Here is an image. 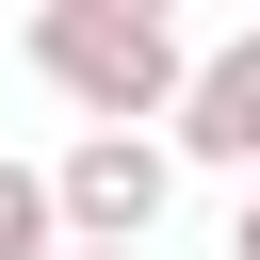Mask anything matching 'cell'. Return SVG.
I'll list each match as a JSON object with an SVG mask.
<instances>
[{"instance_id": "cell-1", "label": "cell", "mask_w": 260, "mask_h": 260, "mask_svg": "<svg viewBox=\"0 0 260 260\" xmlns=\"http://www.w3.org/2000/svg\"><path fill=\"white\" fill-rule=\"evenodd\" d=\"M32 81L81 130H179L195 49H179V16H130V0H32Z\"/></svg>"}, {"instance_id": "cell-2", "label": "cell", "mask_w": 260, "mask_h": 260, "mask_svg": "<svg viewBox=\"0 0 260 260\" xmlns=\"http://www.w3.org/2000/svg\"><path fill=\"white\" fill-rule=\"evenodd\" d=\"M49 195H65L81 244H146L162 195H179V130H81V146L49 162Z\"/></svg>"}, {"instance_id": "cell-3", "label": "cell", "mask_w": 260, "mask_h": 260, "mask_svg": "<svg viewBox=\"0 0 260 260\" xmlns=\"http://www.w3.org/2000/svg\"><path fill=\"white\" fill-rule=\"evenodd\" d=\"M179 162H228V179H260V32L195 49V98H179Z\"/></svg>"}, {"instance_id": "cell-4", "label": "cell", "mask_w": 260, "mask_h": 260, "mask_svg": "<svg viewBox=\"0 0 260 260\" xmlns=\"http://www.w3.org/2000/svg\"><path fill=\"white\" fill-rule=\"evenodd\" d=\"M81 228H65V195H49V162H0V260H65Z\"/></svg>"}, {"instance_id": "cell-5", "label": "cell", "mask_w": 260, "mask_h": 260, "mask_svg": "<svg viewBox=\"0 0 260 260\" xmlns=\"http://www.w3.org/2000/svg\"><path fill=\"white\" fill-rule=\"evenodd\" d=\"M228 260H260V179H244V228H228Z\"/></svg>"}, {"instance_id": "cell-6", "label": "cell", "mask_w": 260, "mask_h": 260, "mask_svg": "<svg viewBox=\"0 0 260 260\" xmlns=\"http://www.w3.org/2000/svg\"><path fill=\"white\" fill-rule=\"evenodd\" d=\"M65 260H146V244H65Z\"/></svg>"}, {"instance_id": "cell-7", "label": "cell", "mask_w": 260, "mask_h": 260, "mask_svg": "<svg viewBox=\"0 0 260 260\" xmlns=\"http://www.w3.org/2000/svg\"><path fill=\"white\" fill-rule=\"evenodd\" d=\"M130 16H179V0H130Z\"/></svg>"}]
</instances>
